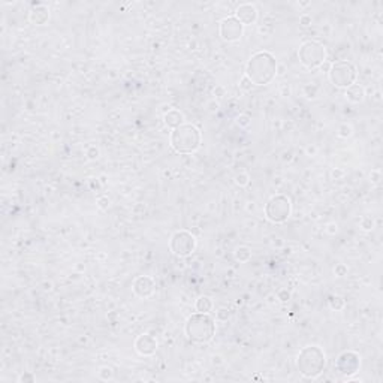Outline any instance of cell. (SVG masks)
Instances as JSON below:
<instances>
[{
  "label": "cell",
  "instance_id": "cell-1",
  "mask_svg": "<svg viewBox=\"0 0 383 383\" xmlns=\"http://www.w3.org/2000/svg\"><path fill=\"white\" fill-rule=\"evenodd\" d=\"M277 73V61L274 55L268 51L255 53L246 66V78L252 86H267L270 84Z\"/></svg>",
  "mask_w": 383,
  "mask_h": 383
},
{
  "label": "cell",
  "instance_id": "cell-2",
  "mask_svg": "<svg viewBox=\"0 0 383 383\" xmlns=\"http://www.w3.org/2000/svg\"><path fill=\"white\" fill-rule=\"evenodd\" d=\"M201 141H202V135H201L199 129L190 123H184V124L175 127L169 136L171 147L174 148V151L180 153V155H190V153H195L199 148Z\"/></svg>",
  "mask_w": 383,
  "mask_h": 383
},
{
  "label": "cell",
  "instance_id": "cell-3",
  "mask_svg": "<svg viewBox=\"0 0 383 383\" xmlns=\"http://www.w3.org/2000/svg\"><path fill=\"white\" fill-rule=\"evenodd\" d=\"M184 331L190 341L205 344L213 340L216 334V324L208 313H195L187 319Z\"/></svg>",
  "mask_w": 383,
  "mask_h": 383
},
{
  "label": "cell",
  "instance_id": "cell-4",
  "mask_svg": "<svg viewBox=\"0 0 383 383\" xmlns=\"http://www.w3.org/2000/svg\"><path fill=\"white\" fill-rule=\"evenodd\" d=\"M298 371L307 379H316L325 368V353L318 346L304 347L296 359Z\"/></svg>",
  "mask_w": 383,
  "mask_h": 383
},
{
  "label": "cell",
  "instance_id": "cell-5",
  "mask_svg": "<svg viewBox=\"0 0 383 383\" xmlns=\"http://www.w3.org/2000/svg\"><path fill=\"white\" fill-rule=\"evenodd\" d=\"M298 57H299V61L302 66H305L307 69H316L325 63L327 50L318 41H305L299 47Z\"/></svg>",
  "mask_w": 383,
  "mask_h": 383
},
{
  "label": "cell",
  "instance_id": "cell-6",
  "mask_svg": "<svg viewBox=\"0 0 383 383\" xmlns=\"http://www.w3.org/2000/svg\"><path fill=\"white\" fill-rule=\"evenodd\" d=\"M328 75H329V81L335 87L347 89L352 84H355L358 72H356V67L350 61L343 60V61H335L334 64H331Z\"/></svg>",
  "mask_w": 383,
  "mask_h": 383
},
{
  "label": "cell",
  "instance_id": "cell-7",
  "mask_svg": "<svg viewBox=\"0 0 383 383\" xmlns=\"http://www.w3.org/2000/svg\"><path fill=\"white\" fill-rule=\"evenodd\" d=\"M290 199L284 195L273 196L265 205V216L271 223H284L290 216Z\"/></svg>",
  "mask_w": 383,
  "mask_h": 383
},
{
  "label": "cell",
  "instance_id": "cell-8",
  "mask_svg": "<svg viewBox=\"0 0 383 383\" xmlns=\"http://www.w3.org/2000/svg\"><path fill=\"white\" fill-rule=\"evenodd\" d=\"M196 240L189 231H177L169 241V249L175 256L187 258L195 252Z\"/></svg>",
  "mask_w": 383,
  "mask_h": 383
},
{
  "label": "cell",
  "instance_id": "cell-9",
  "mask_svg": "<svg viewBox=\"0 0 383 383\" xmlns=\"http://www.w3.org/2000/svg\"><path fill=\"white\" fill-rule=\"evenodd\" d=\"M361 367V356L356 352L352 350H346L343 352L335 362V368L340 374H343L346 379H349L350 376L356 374V371Z\"/></svg>",
  "mask_w": 383,
  "mask_h": 383
},
{
  "label": "cell",
  "instance_id": "cell-10",
  "mask_svg": "<svg viewBox=\"0 0 383 383\" xmlns=\"http://www.w3.org/2000/svg\"><path fill=\"white\" fill-rule=\"evenodd\" d=\"M243 30H244V26L238 21L237 17H227V18L221 20L220 29H219L221 39L226 42L240 41V38L243 36Z\"/></svg>",
  "mask_w": 383,
  "mask_h": 383
},
{
  "label": "cell",
  "instance_id": "cell-11",
  "mask_svg": "<svg viewBox=\"0 0 383 383\" xmlns=\"http://www.w3.org/2000/svg\"><path fill=\"white\" fill-rule=\"evenodd\" d=\"M156 349H158V341L150 334H142L135 340V350L141 356H150L156 352Z\"/></svg>",
  "mask_w": 383,
  "mask_h": 383
},
{
  "label": "cell",
  "instance_id": "cell-12",
  "mask_svg": "<svg viewBox=\"0 0 383 383\" xmlns=\"http://www.w3.org/2000/svg\"><path fill=\"white\" fill-rule=\"evenodd\" d=\"M235 17L238 18V21L243 26H250L255 24L258 20V9L255 5L252 3H241L237 9H235Z\"/></svg>",
  "mask_w": 383,
  "mask_h": 383
},
{
  "label": "cell",
  "instance_id": "cell-13",
  "mask_svg": "<svg viewBox=\"0 0 383 383\" xmlns=\"http://www.w3.org/2000/svg\"><path fill=\"white\" fill-rule=\"evenodd\" d=\"M133 292L139 298H148L155 292V281L148 275H141L133 281Z\"/></svg>",
  "mask_w": 383,
  "mask_h": 383
},
{
  "label": "cell",
  "instance_id": "cell-14",
  "mask_svg": "<svg viewBox=\"0 0 383 383\" xmlns=\"http://www.w3.org/2000/svg\"><path fill=\"white\" fill-rule=\"evenodd\" d=\"M50 18V12L48 9L44 6V5H38L36 8H33L29 14V20L32 24H36V26H42L48 21Z\"/></svg>",
  "mask_w": 383,
  "mask_h": 383
},
{
  "label": "cell",
  "instance_id": "cell-15",
  "mask_svg": "<svg viewBox=\"0 0 383 383\" xmlns=\"http://www.w3.org/2000/svg\"><path fill=\"white\" fill-rule=\"evenodd\" d=\"M164 120H165V124H166L168 127H172V129H175V127H178V126H181V124H184V115H183V112L178 111V109H169V111L164 115Z\"/></svg>",
  "mask_w": 383,
  "mask_h": 383
},
{
  "label": "cell",
  "instance_id": "cell-16",
  "mask_svg": "<svg viewBox=\"0 0 383 383\" xmlns=\"http://www.w3.org/2000/svg\"><path fill=\"white\" fill-rule=\"evenodd\" d=\"M346 98H347V101H350L353 104H359L365 98V90L359 84H352L350 87L346 89Z\"/></svg>",
  "mask_w": 383,
  "mask_h": 383
},
{
  "label": "cell",
  "instance_id": "cell-17",
  "mask_svg": "<svg viewBox=\"0 0 383 383\" xmlns=\"http://www.w3.org/2000/svg\"><path fill=\"white\" fill-rule=\"evenodd\" d=\"M195 307L198 313H208L213 309V301L208 296H201L199 299H196Z\"/></svg>",
  "mask_w": 383,
  "mask_h": 383
},
{
  "label": "cell",
  "instance_id": "cell-18",
  "mask_svg": "<svg viewBox=\"0 0 383 383\" xmlns=\"http://www.w3.org/2000/svg\"><path fill=\"white\" fill-rule=\"evenodd\" d=\"M252 258V250L247 246H240L235 250V259L238 262H249Z\"/></svg>",
  "mask_w": 383,
  "mask_h": 383
},
{
  "label": "cell",
  "instance_id": "cell-19",
  "mask_svg": "<svg viewBox=\"0 0 383 383\" xmlns=\"http://www.w3.org/2000/svg\"><path fill=\"white\" fill-rule=\"evenodd\" d=\"M344 305H346V302H344V299L341 298V296H338V295H332V296H329V307L331 309H334V310H343L344 309Z\"/></svg>",
  "mask_w": 383,
  "mask_h": 383
},
{
  "label": "cell",
  "instance_id": "cell-20",
  "mask_svg": "<svg viewBox=\"0 0 383 383\" xmlns=\"http://www.w3.org/2000/svg\"><path fill=\"white\" fill-rule=\"evenodd\" d=\"M249 183H250V177H249V174H246V172H240V174H237V175H235V184H237V186L244 187V186H247Z\"/></svg>",
  "mask_w": 383,
  "mask_h": 383
},
{
  "label": "cell",
  "instance_id": "cell-21",
  "mask_svg": "<svg viewBox=\"0 0 383 383\" xmlns=\"http://www.w3.org/2000/svg\"><path fill=\"white\" fill-rule=\"evenodd\" d=\"M352 132H353V129H352L350 124H341L338 127V136L340 138H349L352 135Z\"/></svg>",
  "mask_w": 383,
  "mask_h": 383
},
{
  "label": "cell",
  "instance_id": "cell-22",
  "mask_svg": "<svg viewBox=\"0 0 383 383\" xmlns=\"http://www.w3.org/2000/svg\"><path fill=\"white\" fill-rule=\"evenodd\" d=\"M112 376H114V371L111 367H102L99 370V377L102 380H109V379H112Z\"/></svg>",
  "mask_w": 383,
  "mask_h": 383
},
{
  "label": "cell",
  "instance_id": "cell-23",
  "mask_svg": "<svg viewBox=\"0 0 383 383\" xmlns=\"http://www.w3.org/2000/svg\"><path fill=\"white\" fill-rule=\"evenodd\" d=\"M237 124H238L240 127H247V126L250 124V117H249L247 114H240V115L237 117Z\"/></svg>",
  "mask_w": 383,
  "mask_h": 383
},
{
  "label": "cell",
  "instance_id": "cell-24",
  "mask_svg": "<svg viewBox=\"0 0 383 383\" xmlns=\"http://www.w3.org/2000/svg\"><path fill=\"white\" fill-rule=\"evenodd\" d=\"M87 156H89V159H98L99 158V150L96 148V147H89L87 148Z\"/></svg>",
  "mask_w": 383,
  "mask_h": 383
},
{
  "label": "cell",
  "instance_id": "cell-25",
  "mask_svg": "<svg viewBox=\"0 0 383 383\" xmlns=\"http://www.w3.org/2000/svg\"><path fill=\"white\" fill-rule=\"evenodd\" d=\"M373 224H374V221H373V219H370V217H365V219L362 220V227L365 229V231H368V229H373Z\"/></svg>",
  "mask_w": 383,
  "mask_h": 383
},
{
  "label": "cell",
  "instance_id": "cell-26",
  "mask_svg": "<svg viewBox=\"0 0 383 383\" xmlns=\"http://www.w3.org/2000/svg\"><path fill=\"white\" fill-rule=\"evenodd\" d=\"M346 273H347V268H346L343 264H340V265H337V267H335V274H337L338 277H343Z\"/></svg>",
  "mask_w": 383,
  "mask_h": 383
},
{
  "label": "cell",
  "instance_id": "cell-27",
  "mask_svg": "<svg viewBox=\"0 0 383 383\" xmlns=\"http://www.w3.org/2000/svg\"><path fill=\"white\" fill-rule=\"evenodd\" d=\"M98 202H99V207H101L102 210H107V208H108V205H109V201H108L107 198H101Z\"/></svg>",
  "mask_w": 383,
  "mask_h": 383
},
{
  "label": "cell",
  "instance_id": "cell-28",
  "mask_svg": "<svg viewBox=\"0 0 383 383\" xmlns=\"http://www.w3.org/2000/svg\"><path fill=\"white\" fill-rule=\"evenodd\" d=\"M301 23H302L304 26H309V24L312 23V18L307 17V15H302V17H301Z\"/></svg>",
  "mask_w": 383,
  "mask_h": 383
},
{
  "label": "cell",
  "instance_id": "cell-29",
  "mask_svg": "<svg viewBox=\"0 0 383 383\" xmlns=\"http://www.w3.org/2000/svg\"><path fill=\"white\" fill-rule=\"evenodd\" d=\"M20 380H21V382H24V380H33V377H30V376H21Z\"/></svg>",
  "mask_w": 383,
  "mask_h": 383
}]
</instances>
